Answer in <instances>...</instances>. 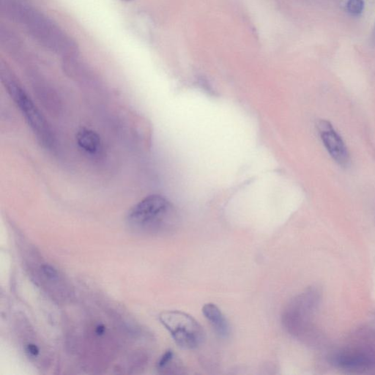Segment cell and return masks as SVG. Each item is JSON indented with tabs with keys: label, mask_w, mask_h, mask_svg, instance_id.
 Returning <instances> with one entry per match:
<instances>
[{
	"label": "cell",
	"mask_w": 375,
	"mask_h": 375,
	"mask_svg": "<svg viewBox=\"0 0 375 375\" xmlns=\"http://www.w3.org/2000/svg\"><path fill=\"white\" fill-rule=\"evenodd\" d=\"M12 19L19 23L40 46L55 53L72 55L76 50L74 40L52 20L21 0L8 3Z\"/></svg>",
	"instance_id": "cell-1"
},
{
	"label": "cell",
	"mask_w": 375,
	"mask_h": 375,
	"mask_svg": "<svg viewBox=\"0 0 375 375\" xmlns=\"http://www.w3.org/2000/svg\"><path fill=\"white\" fill-rule=\"evenodd\" d=\"M127 222L136 232L156 235L174 229L178 222V215L171 202L162 196L153 194L131 209Z\"/></svg>",
	"instance_id": "cell-2"
},
{
	"label": "cell",
	"mask_w": 375,
	"mask_h": 375,
	"mask_svg": "<svg viewBox=\"0 0 375 375\" xmlns=\"http://www.w3.org/2000/svg\"><path fill=\"white\" fill-rule=\"evenodd\" d=\"M2 81L12 99L25 117L29 126L45 146L53 145L54 137L49 124L27 93L8 72L2 73Z\"/></svg>",
	"instance_id": "cell-3"
},
{
	"label": "cell",
	"mask_w": 375,
	"mask_h": 375,
	"mask_svg": "<svg viewBox=\"0 0 375 375\" xmlns=\"http://www.w3.org/2000/svg\"><path fill=\"white\" fill-rule=\"evenodd\" d=\"M160 319L180 348L196 350L204 342V330L191 315L180 311H169L161 314Z\"/></svg>",
	"instance_id": "cell-4"
},
{
	"label": "cell",
	"mask_w": 375,
	"mask_h": 375,
	"mask_svg": "<svg viewBox=\"0 0 375 375\" xmlns=\"http://www.w3.org/2000/svg\"><path fill=\"white\" fill-rule=\"evenodd\" d=\"M321 140L328 153L337 164L346 167L350 164V153L341 136L326 120H321L318 123Z\"/></svg>",
	"instance_id": "cell-5"
},
{
	"label": "cell",
	"mask_w": 375,
	"mask_h": 375,
	"mask_svg": "<svg viewBox=\"0 0 375 375\" xmlns=\"http://www.w3.org/2000/svg\"><path fill=\"white\" fill-rule=\"evenodd\" d=\"M203 313L219 337L223 338L229 337L231 333L230 325L226 317L216 305L213 303L205 305L203 308Z\"/></svg>",
	"instance_id": "cell-6"
},
{
	"label": "cell",
	"mask_w": 375,
	"mask_h": 375,
	"mask_svg": "<svg viewBox=\"0 0 375 375\" xmlns=\"http://www.w3.org/2000/svg\"><path fill=\"white\" fill-rule=\"evenodd\" d=\"M76 142L81 149L90 155H95L101 150L100 136L90 129H81L77 133Z\"/></svg>",
	"instance_id": "cell-7"
},
{
	"label": "cell",
	"mask_w": 375,
	"mask_h": 375,
	"mask_svg": "<svg viewBox=\"0 0 375 375\" xmlns=\"http://www.w3.org/2000/svg\"><path fill=\"white\" fill-rule=\"evenodd\" d=\"M158 369L166 374L183 375L186 374L185 367L180 360L177 358L171 350L166 352L158 363Z\"/></svg>",
	"instance_id": "cell-8"
},
{
	"label": "cell",
	"mask_w": 375,
	"mask_h": 375,
	"mask_svg": "<svg viewBox=\"0 0 375 375\" xmlns=\"http://www.w3.org/2000/svg\"><path fill=\"white\" fill-rule=\"evenodd\" d=\"M347 11L353 15L361 14L364 8L363 0H349L347 3Z\"/></svg>",
	"instance_id": "cell-9"
},
{
	"label": "cell",
	"mask_w": 375,
	"mask_h": 375,
	"mask_svg": "<svg viewBox=\"0 0 375 375\" xmlns=\"http://www.w3.org/2000/svg\"><path fill=\"white\" fill-rule=\"evenodd\" d=\"M43 274L49 280L56 281L59 278L57 270L54 268L52 266L49 264H43L41 267Z\"/></svg>",
	"instance_id": "cell-10"
},
{
	"label": "cell",
	"mask_w": 375,
	"mask_h": 375,
	"mask_svg": "<svg viewBox=\"0 0 375 375\" xmlns=\"http://www.w3.org/2000/svg\"><path fill=\"white\" fill-rule=\"evenodd\" d=\"M26 352L28 353L30 356H38L40 353V350H39L38 347L34 344H28L26 346Z\"/></svg>",
	"instance_id": "cell-11"
},
{
	"label": "cell",
	"mask_w": 375,
	"mask_h": 375,
	"mask_svg": "<svg viewBox=\"0 0 375 375\" xmlns=\"http://www.w3.org/2000/svg\"><path fill=\"white\" fill-rule=\"evenodd\" d=\"M104 331H105V327L102 325H98L96 328V330H95V332H96V334L99 336L104 334Z\"/></svg>",
	"instance_id": "cell-12"
},
{
	"label": "cell",
	"mask_w": 375,
	"mask_h": 375,
	"mask_svg": "<svg viewBox=\"0 0 375 375\" xmlns=\"http://www.w3.org/2000/svg\"><path fill=\"white\" fill-rule=\"evenodd\" d=\"M373 40H374V41L375 42V29H374V32H373Z\"/></svg>",
	"instance_id": "cell-13"
}]
</instances>
